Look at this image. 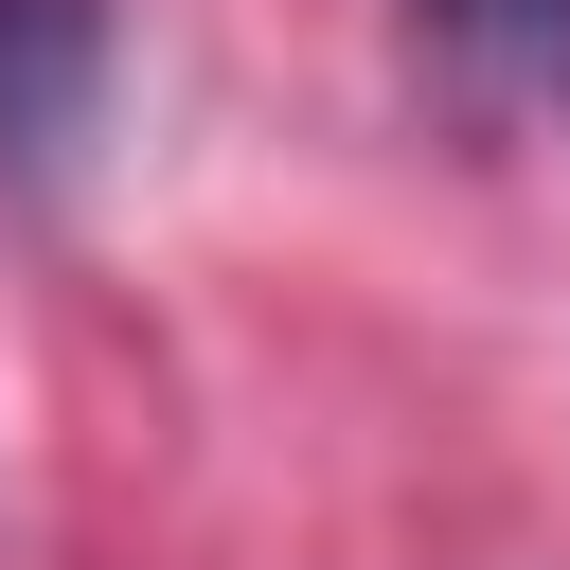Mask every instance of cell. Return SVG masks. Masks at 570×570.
Returning a JSON list of instances; mask_svg holds the SVG:
<instances>
[{
	"label": "cell",
	"mask_w": 570,
	"mask_h": 570,
	"mask_svg": "<svg viewBox=\"0 0 570 570\" xmlns=\"http://www.w3.org/2000/svg\"><path fill=\"white\" fill-rule=\"evenodd\" d=\"M107 53L125 0H0V178H71V142L107 125Z\"/></svg>",
	"instance_id": "6da1fadb"
},
{
	"label": "cell",
	"mask_w": 570,
	"mask_h": 570,
	"mask_svg": "<svg viewBox=\"0 0 570 570\" xmlns=\"http://www.w3.org/2000/svg\"><path fill=\"white\" fill-rule=\"evenodd\" d=\"M410 36L499 107H570V0H410Z\"/></svg>",
	"instance_id": "7a4b0ae2"
}]
</instances>
